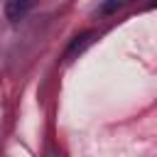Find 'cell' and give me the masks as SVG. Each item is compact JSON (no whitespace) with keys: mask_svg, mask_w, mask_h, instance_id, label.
<instances>
[{"mask_svg":"<svg viewBox=\"0 0 157 157\" xmlns=\"http://www.w3.org/2000/svg\"><path fill=\"white\" fill-rule=\"evenodd\" d=\"M32 5L34 0H5V15L10 22H17L32 10Z\"/></svg>","mask_w":157,"mask_h":157,"instance_id":"obj_1","label":"cell"},{"mask_svg":"<svg viewBox=\"0 0 157 157\" xmlns=\"http://www.w3.org/2000/svg\"><path fill=\"white\" fill-rule=\"evenodd\" d=\"M93 32H83V34H78V37H74V42L69 44V49H66V59H74L76 54H81L91 42H93Z\"/></svg>","mask_w":157,"mask_h":157,"instance_id":"obj_2","label":"cell"},{"mask_svg":"<svg viewBox=\"0 0 157 157\" xmlns=\"http://www.w3.org/2000/svg\"><path fill=\"white\" fill-rule=\"evenodd\" d=\"M123 2H125V0H103V2H101V7H98V12H101V15L115 12V10H118V7L123 5Z\"/></svg>","mask_w":157,"mask_h":157,"instance_id":"obj_3","label":"cell"}]
</instances>
